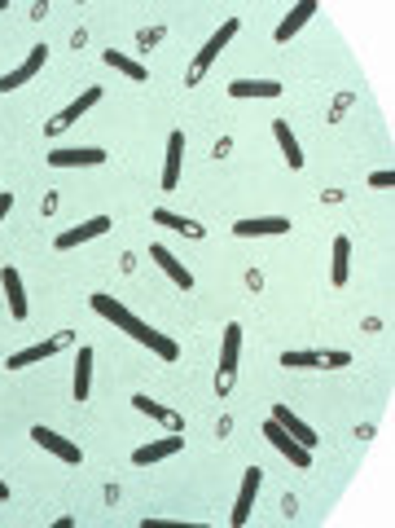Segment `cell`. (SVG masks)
Returning a JSON list of instances; mask_svg holds the SVG:
<instances>
[{
  "label": "cell",
  "mask_w": 395,
  "mask_h": 528,
  "mask_svg": "<svg viewBox=\"0 0 395 528\" xmlns=\"http://www.w3.org/2000/svg\"><path fill=\"white\" fill-rule=\"evenodd\" d=\"M238 31H242V22H238V18H224V22L215 27V36H211V40L202 45V53L194 57V66H189V84H198V80L206 75V66H211V62L220 57V53L229 49V40H233Z\"/></svg>",
  "instance_id": "obj_1"
},
{
  "label": "cell",
  "mask_w": 395,
  "mask_h": 528,
  "mask_svg": "<svg viewBox=\"0 0 395 528\" xmlns=\"http://www.w3.org/2000/svg\"><path fill=\"white\" fill-rule=\"evenodd\" d=\"M343 366H351V353H321V348L282 353V370H343Z\"/></svg>",
  "instance_id": "obj_2"
},
{
  "label": "cell",
  "mask_w": 395,
  "mask_h": 528,
  "mask_svg": "<svg viewBox=\"0 0 395 528\" xmlns=\"http://www.w3.org/2000/svg\"><path fill=\"white\" fill-rule=\"evenodd\" d=\"M264 436H268V445H273V449H277L286 463H295L298 472H307V467H312V449H303V445H298L295 436H290V431H286V427H282L277 419L264 422Z\"/></svg>",
  "instance_id": "obj_3"
},
{
  "label": "cell",
  "mask_w": 395,
  "mask_h": 528,
  "mask_svg": "<svg viewBox=\"0 0 395 528\" xmlns=\"http://www.w3.org/2000/svg\"><path fill=\"white\" fill-rule=\"evenodd\" d=\"M45 62H49V45H36V49L27 53V62L22 66H13L9 75H0V93H13V89H27L40 71H45Z\"/></svg>",
  "instance_id": "obj_4"
},
{
  "label": "cell",
  "mask_w": 395,
  "mask_h": 528,
  "mask_svg": "<svg viewBox=\"0 0 395 528\" xmlns=\"http://www.w3.org/2000/svg\"><path fill=\"white\" fill-rule=\"evenodd\" d=\"M31 440H36V445H40V449H49L53 458H62V463H71V467H75V463H80V458H84V454H80V445H75V440H66V436H62V431H53V427H40V422H36V427H31Z\"/></svg>",
  "instance_id": "obj_5"
},
{
  "label": "cell",
  "mask_w": 395,
  "mask_h": 528,
  "mask_svg": "<svg viewBox=\"0 0 395 528\" xmlns=\"http://www.w3.org/2000/svg\"><path fill=\"white\" fill-rule=\"evenodd\" d=\"M238 357H242V326L229 321V326H224V348H220V392H229L233 370H238Z\"/></svg>",
  "instance_id": "obj_6"
},
{
  "label": "cell",
  "mask_w": 395,
  "mask_h": 528,
  "mask_svg": "<svg viewBox=\"0 0 395 528\" xmlns=\"http://www.w3.org/2000/svg\"><path fill=\"white\" fill-rule=\"evenodd\" d=\"M238 238H273V234H290V216H242L233 225Z\"/></svg>",
  "instance_id": "obj_7"
},
{
  "label": "cell",
  "mask_w": 395,
  "mask_h": 528,
  "mask_svg": "<svg viewBox=\"0 0 395 528\" xmlns=\"http://www.w3.org/2000/svg\"><path fill=\"white\" fill-rule=\"evenodd\" d=\"M101 234H110V216H93V220H84V225H75V229H62V234L53 238V247H57V251H71V247L93 243Z\"/></svg>",
  "instance_id": "obj_8"
},
{
  "label": "cell",
  "mask_w": 395,
  "mask_h": 528,
  "mask_svg": "<svg viewBox=\"0 0 395 528\" xmlns=\"http://www.w3.org/2000/svg\"><path fill=\"white\" fill-rule=\"evenodd\" d=\"M101 93H105V89H84V93H80L75 102L66 106V110H57L49 123H45V128H49V132H62V128H71L75 119H84V115H88V110L101 102Z\"/></svg>",
  "instance_id": "obj_9"
},
{
  "label": "cell",
  "mask_w": 395,
  "mask_h": 528,
  "mask_svg": "<svg viewBox=\"0 0 395 528\" xmlns=\"http://www.w3.org/2000/svg\"><path fill=\"white\" fill-rule=\"evenodd\" d=\"M259 484H264V472H259V467H247V480H242V489H238V502H233V515H229V524H233V528H242L250 520Z\"/></svg>",
  "instance_id": "obj_10"
},
{
  "label": "cell",
  "mask_w": 395,
  "mask_h": 528,
  "mask_svg": "<svg viewBox=\"0 0 395 528\" xmlns=\"http://www.w3.org/2000/svg\"><path fill=\"white\" fill-rule=\"evenodd\" d=\"M49 163L53 167H97V163H105V150L101 146H57Z\"/></svg>",
  "instance_id": "obj_11"
},
{
  "label": "cell",
  "mask_w": 395,
  "mask_h": 528,
  "mask_svg": "<svg viewBox=\"0 0 395 528\" xmlns=\"http://www.w3.org/2000/svg\"><path fill=\"white\" fill-rule=\"evenodd\" d=\"M66 344H71V335H57V339H45V344H31V348L13 353V357L4 362V370H27V366H36V362H49L53 353H62Z\"/></svg>",
  "instance_id": "obj_12"
},
{
  "label": "cell",
  "mask_w": 395,
  "mask_h": 528,
  "mask_svg": "<svg viewBox=\"0 0 395 528\" xmlns=\"http://www.w3.org/2000/svg\"><path fill=\"white\" fill-rule=\"evenodd\" d=\"M128 335H132V339H137V344H146L149 353H158V357H163V362H176V357H181V348H176V339H167V335H163V330H154V326H146V321H141V317H137V326H132V330H128Z\"/></svg>",
  "instance_id": "obj_13"
},
{
  "label": "cell",
  "mask_w": 395,
  "mask_h": 528,
  "mask_svg": "<svg viewBox=\"0 0 395 528\" xmlns=\"http://www.w3.org/2000/svg\"><path fill=\"white\" fill-rule=\"evenodd\" d=\"M181 449H185V440H181V431H172L167 440H149L141 449H132V467H154V463H163V458H172Z\"/></svg>",
  "instance_id": "obj_14"
},
{
  "label": "cell",
  "mask_w": 395,
  "mask_h": 528,
  "mask_svg": "<svg viewBox=\"0 0 395 528\" xmlns=\"http://www.w3.org/2000/svg\"><path fill=\"white\" fill-rule=\"evenodd\" d=\"M181 167H185V132L176 128V132L167 137V158H163V190H167V194L181 185Z\"/></svg>",
  "instance_id": "obj_15"
},
{
  "label": "cell",
  "mask_w": 395,
  "mask_h": 528,
  "mask_svg": "<svg viewBox=\"0 0 395 528\" xmlns=\"http://www.w3.org/2000/svg\"><path fill=\"white\" fill-rule=\"evenodd\" d=\"M0 286H4V300H9V313H13V321H27V313H31V304H27V291H22V277H18V268H0Z\"/></svg>",
  "instance_id": "obj_16"
},
{
  "label": "cell",
  "mask_w": 395,
  "mask_h": 528,
  "mask_svg": "<svg viewBox=\"0 0 395 528\" xmlns=\"http://www.w3.org/2000/svg\"><path fill=\"white\" fill-rule=\"evenodd\" d=\"M312 18H316V0H298L295 9H290V13L282 18V27L273 31V36H277V45H286V40H295V36H298V31H303V27H307V22H312Z\"/></svg>",
  "instance_id": "obj_17"
},
{
  "label": "cell",
  "mask_w": 395,
  "mask_h": 528,
  "mask_svg": "<svg viewBox=\"0 0 395 528\" xmlns=\"http://www.w3.org/2000/svg\"><path fill=\"white\" fill-rule=\"evenodd\" d=\"M93 313L105 317V321H110V326H119V330H132V326H137L132 309H128V304H119V300H114V295H105V291H101V295H93Z\"/></svg>",
  "instance_id": "obj_18"
},
{
  "label": "cell",
  "mask_w": 395,
  "mask_h": 528,
  "mask_svg": "<svg viewBox=\"0 0 395 528\" xmlns=\"http://www.w3.org/2000/svg\"><path fill=\"white\" fill-rule=\"evenodd\" d=\"M229 98H238V102H247V98L273 102V98H282V80H233L229 84Z\"/></svg>",
  "instance_id": "obj_19"
},
{
  "label": "cell",
  "mask_w": 395,
  "mask_h": 528,
  "mask_svg": "<svg viewBox=\"0 0 395 528\" xmlns=\"http://www.w3.org/2000/svg\"><path fill=\"white\" fill-rule=\"evenodd\" d=\"M71 396H75V401H88V396H93V348H80V353H75Z\"/></svg>",
  "instance_id": "obj_20"
},
{
  "label": "cell",
  "mask_w": 395,
  "mask_h": 528,
  "mask_svg": "<svg viewBox=\"0 0 395 528\" xmlns=\"http://www.w3.org/2000/svg\"><path fill=\"white\" fill-rule=\"evenodd\" d=\"M149 256H154V260L163 264V273H167V277H172V282H176L181 291H194V273H189L185 264L176 260V256H172V251H167L163 243H154V247H149Z\"/></svg>",
  "instance_id": "obj_21"
},
{
  "label": "cell",
  "mask_w": 395,
  "mask_h": 528,
  "mask_svg": "<svg viewBox=\"0 0 395 528\" xmlns=\"http://www.w3.org/2000/svg\"><path fill=\"white\" fill-rule=\"evenodd\" d=\"M273 419L282 422V427H286V431L295 436V440L303 445V449H316V427H307L303 419H295V414H290L286 405H273Z\"/></svg>",
  "instance_id": "obj_22"
},
{
  "label": "cell",
  "mask_w": 395,
  "mask_h": 528,
  "mask_svg": "<svg viewBox=\"0 0 395 528\" xmlns=\"http://www.w3.org/2000/svg\"><path fill=\"white\" fill-rule=\"evenodd\" d=\"M273 137H277V146H282V155H286V167H303V146L295 141V132H290V123L286 119H273Z\"/></svg>",
  "instance_id": "obj_23"
},
{
  "label": "cell",
  "mask_w": 395,
  "mask_h": 528,
  "mask_svg": "<svg viewBox=\"0 0 395 528\" xmlns=\"http://www.w3.org/2000/svg\"><path fill=\"white\" fill-rule=\"evenodd\" d=\"M154 225H163V229H176L181 238H202V234H206L198 220H189V216H176V211H167V208L154 211Z\"/></svg>",
  "instance_id": "obj_24"
},
{
  "label": "cell",
  "mask_w": 395,
  "mask_h": 528,
  "mask_svg": "<svg viewBox=\"0 0 395 528\" xmlns=\"http://www.w3.org/2000/svg\"><path fill=\"white\" fill-rule=\"evenodd\" d=\"M132 405H137V410H141L146 419L163 422V427H172V431H181V427H185V422H181V414H176V410H167V405H158V401H149V396H141V392L132 396Z\"/></svg>",
  "instance_id": "obj_25"
},
{
  "label": "cell",
  "mask_w": 395,
  "mask_h": 528,
  "mask_svg": "<svg viewBox=\"0 0 395 528\" xmlns=\"http://www.w3.org/2000/svg\"><path fill=\"white\" fill-rule=\"evenodd\" d=\"M105 57V66H114V71H123L128 80H137V84H146L149 80V71H146V62H132L128 53H119V49H105L101 53Z\"/></svg>",
  "instance_id": "obj_26"
},
{
  "label": "cell",
  "mask_w": 395,
  "mask_h": 528,
  "mask_svg": "<svg viewBox=\"0 0 395 528\" xmlns=\"http://www.w3.org/2000/svg\"><path fill=\"white\" fill-rule=\"evenodd\" d=\"M347 264H351V238L339 234L334 238V268H330V282L334 286H347Z\"/></svg>",
  "instance_id": "obj_27"
},
{
  "label": "cell",
  "mask_w": 395,
  "mask_h": 528,
  "mask_svg": "<svg viewBox=\"0 0 395 528\" xmlns=\"http://www.w3.org/2000/svg\"><path fill=\"white\" fill-rule=\"evenodd\" d=\"M369 185H374V190H391L395 172H391V167H387V172H374V176H369Z\"/></svg>",
  "instance_id": "obj_28"
},
{
  "label": "cell",
  "mask_w": 395,
  "mask_h": 528,
  "mask_svg": "<svg viewBox=\"0 0 395 528\" xmlns=\"http://www.w3.org/2000/svg\"><path fill=\"white\" fill-rule=\"evenodd\" d=\"M9 208H13V194H4V190H0V220L9 216Z\"/></svg>",
  "instance_id": "obj_29"
},
{
  "label": "cell",
  "mask_w": 395,
  "mask_h": 528,
  "mask_svg": "<svg viewBox=\"0 0 395 528\" xmlns=\"http://www.w3.org/2000/svg\"><path fill=\"white\" fill-rule=\"evenodd\" d=\"M0 502H9V484L4 480H0Z\"/></svg>",
  "instance_id": "obj_30"
}]
</instances>
